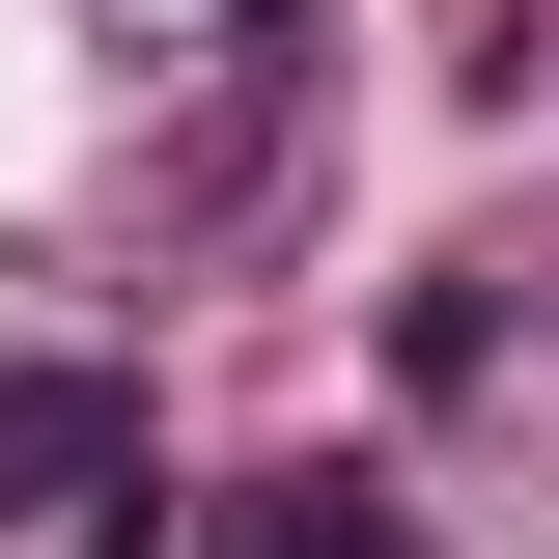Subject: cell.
I'll return each mask as SVG.
<instances>
[{
	"instance_id": "obj_2",
	"label": "cell",
	"mask_w": 559,
	"mask_h": 559,
	"mask_svg": "<svg viewBox=\"0 0 559 559\" xmlns=\"http://www.w3.org/2000/svg\"><path fill=\"white\" fill-rule=\"evenodd\" d=\"M197 559H419V532H392V476H252Z\"/></svg>"
},
{
	"instance_id": "obj_1",
	"label": "cell",
	"mask_w": 559,
	"mask_h": 559,
	"mask_svg": "<svg viewBox=\"0 0 559 559\" xmlns=\"http://www.w3.org/2000/svg\"><path fill=\"white\" fill-rule=\"evenodd\" d=\"M112 476H140V364H0V532L112 503Z\"/></svg>"
}]
</instances>
